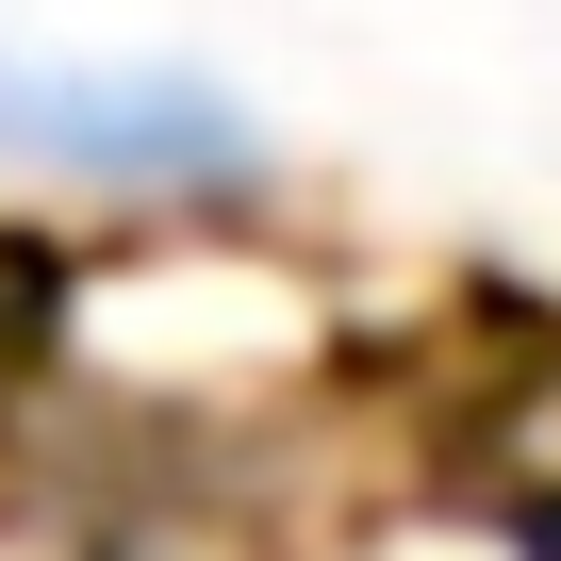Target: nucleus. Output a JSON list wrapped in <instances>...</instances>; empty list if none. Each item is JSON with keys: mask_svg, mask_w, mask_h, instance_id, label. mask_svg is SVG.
<instances>
[{"mask_svg": "<svg viewBox=\"0 0 561 561\" xmlns=\"http://www.w3.org/2000/svg\"><path fill=\"white\" fill-rule=\"evenodd\" d=\"M0 182L100 215H248L280 182V133L182 50H0Z\"/></svg>", "mask_w": 561, "mask_h": 561, "instance_id": "1", "label": "nucleus"}]
</instances>
